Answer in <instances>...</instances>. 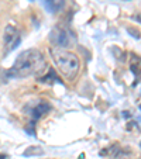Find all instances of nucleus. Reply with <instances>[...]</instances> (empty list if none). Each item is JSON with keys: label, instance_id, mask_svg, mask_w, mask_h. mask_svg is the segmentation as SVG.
Wrapping results in <instances>:
<instances>
[{"label": "nucleus", "instance_id": "7ed1b4c3", "mask_svg": "<svg viewBox=\"0 0 141 159\" xmlns=\"http://www.w3.org/2000/svg\"><path fill=\"white\" fill-rule=\"evenodd\" d=\"M49 39L57 48H68L71 45L75 44L76 38L75 34L66 27H55L54 30L49 33Z\"/></svg>", "mask_w": 141, "mask_h": 159}, {"label": "nucleus", "instance_id": "f8f14e48", "mask_svg": "<svg viewBox=\"0 0 141 159\" xmlns=\"http://www.w3.org/2000/svg\"><path fill=\"white\" fill-rule=\"evenodd\" d=\"M30 2H34V0H30Z\"/></svg>", "mask_w": 141, "mask_h": 159}, {"label": "nucleus", "instance_id": "9b49d317", "mask_svg": "<svg viewBox=\"0 0 141 159\" xmlns=\"http://www.w3.org/2000/svg\"><path fill=\"white\" fill-rule=\"evenodd\" d=\"M138 107H140V110H141V103H140V106H138Z\"/></svg>", "mask_w": 141, "mask_h": 159}, {"label": "nucleus", "instance_id": "423d86ee", "mask_svg": "<svg viewBox=\"0 0 141 159\" xmlns=\"http://www.w3.org/2000/svg\"><path fill=\"white\" fill-rule=\"evenodd\" d=\"M44 2L47 9L52 13H59L65 4V0H44Z\"/></svg>", "mask_w": 141, "mask_h": 159}, {"label": "nucleus", "instance_id": "1a4fd4ad", "mask_svg": "<svg viewBox=\"0 0 141 159\" xmlns=\"http://www.w3.org/2000/svg\"><path fill=\"white\" fill-rule=\"evenodd\" d=\"M34 153L40 155V153H42V149H40V148H37V147H31L30 149L26 151L24 155H26V156H30V155H34Z\"/></svg>", "mask_w": 141, "mask_h": 159}, {"label": "nucleus", "instance_id": "f257e3e1", "mask_svg": "<svg viewBox=\"0 0 141 159\" xmlns=\"http://www.w3.org/2000/svg\"><path fill=\"white\" fill-rule=\"evenodd\" d=\"M45 70H47V62L41 52L38 49H27L17 57L13 66L10 68L9 75L13 78H27V76L42 75Z\"/></svg>", "mask_w": 141, "mask_h": 159}, {"label": "nucleus", "instance_id": "f03ea898", "mask_svg": "<svg viewBox=\"0 0 141 159\" xmlns=\"http://www.w3.org/2000/svg\"><path fill=\"white\" fill-rule=\"evenodd\" d=\"M51 55H52V59H54L58 70L61 72V75L63 78H66L68 80H73L78 76L81 63H79L78 57L73 52L68 51V49L54 47L51 49Z\"/></svg>", "mask_w": 141, "mask_h": 159}, {"label": "nucleus", "instance_id": "39448f33", "mask_svg": "<svg viewBox=\"0 0 141 159\" xmlns=\"http://www.w3.org/2000/svg\"><path fill=\"white\" fill-rule=\"evenodd\" d=\"M49 110H51V107H49L48 103L40 102L38 104H35V106H34V107L30 110V117L33 118V120H38L40 117H42V116H44L45 113H48Z\"/></svg>", "mask_w": 141, "mask_h": 159}, {"label": "nucleus", "instance_id": "20e7f679", "mask_svg": "<svg viewBox=\"0 0 141 159\" xmlns=\"http://www.w3.org/2000/svg\"><path fill=\"white\" fill-rule=\"evenodd\" d=\"M21 41V37L18 30L14 25L9 24L4 30V37H3V47H4V55H9L12 51H14L18 47Z\"/></svg>", "mask_w": 141, "mask_h": 159}, {"label": "nucleus", "instance_id": "9d476101", "mask_svg": "<svg viewBox=\"0 0 141 159\" xmlns=\"http://www.w3.org/2000/svg\"><path fill=\"white\" fill-rule=\"evenodd\" d=\"M0 159H6V155H0Z\"/></svg>", "mask_w": 141, "mask_h": 159}, {"label": "nucleus", "instance_id": "6e6552de", "mask_svg": "<svg viewBox=\"0 0 141 159\" xmlns=\"http://www.w3.org/2000/svg\"><path fill=\"white\" fill-rule=\"evenodd\" d=\"M130 69H131V72L138 78V76L141 75V59H138L137 57L133 58L131 63H130Z\"/></svg>", "mask_w": 141, "mask_h": 159}, {"label": "nucleus", "instance_id": "0eeeda50", "mask_svg": "<svg viewBox=\"0 0 141 159\" xmlns=\"http://www.w3.org/2000/svg\"><path fill=\"white\" fill-rule=\"evenodd\" d=\"M110 155L113 156L114 159H130V153L129 151H126L124 148H114V152H110Z\"/></svg>", "mask_w": 141, "mask_h": 159}]
</instances>
